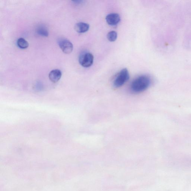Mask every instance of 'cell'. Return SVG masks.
Listing matches in <instances>:
<instances>
[{"label": "cell", "instance_id": "2", "mask_svg": "<svg viewBox=\"0 0 191 191\" xmlns=\"http://www.w3.org/2000/svg\"><path fill=\"white\" fill-rule=\"evenodd\" d=\"M130 78L129 72L127 68H123L118 74L113 82V85L118 88L122 86Z\"/></svg>", "mask_w": 191, "mask_h": 191}, {"label": "cell", "instance_id": "7", "mask_svg": "<svg viewBox=\"0 0 191 191\" xmlns=\"http://www.w3.org/2000/svg\"><path fill=\"white\" fill-rule=\"evenodd\" d=\"M75 29L77 32L82 33L88 32L89 29V25L86 23L80 22L75 25Z\"/></svg>", "mask_w": 191, "mask_h": 191}, {"label": "cell", "instance_id": "10", "mask_svg": "<svg viewBox=\"0 0 191 191\" xmlns=\"http://www.w3.org/2000/svg\"><path fill=\"white\" fill-rule=\"evenodd\" d=\"M117 38V34L115 31H113L108 33L107 34V39L110 42H114Z\"/></svg>", "mask_w": 191, "mask_h": 191}, {"label": "cell", "instance_id": "5", "mask_svg": "<svg viewBox=\"0 0 191 191\" xmlns=\"http://www.w3.org/2000/svg\"><path fill=\"white\" fill-rule=\"evenodd\" d=\"M106 20L109 25L115 26L119 23L121 21V18L119 14L116 13H111L106 16Z\"/></svg>", "mask_w": 191, "mask_h": 191}, {"label": "cell", "instance_id": "6", "mask_svg": "<svg viewBox=\"0 0 191 191\" xmlns=\"http://www.w3.org/2000/svg\"><path fill=\"white\" fill-rule=\"evenodd\" d=\"M62 76V72L60 70L55 69L51 71L49 74V79L53 83H56L60 80Z\"/></svg>", "mask_w": 191, "mask_h": 191}, {"label": "cell", "instance_id": "4", "mask_svg": "<svg viewBox=\"0 0 191 191\" xmlns=\"http://www.w3.org/2000/svg\"><path fill=\"white\" fill-rule=\"evenodd\" d=\"M58 43L59 47L64 53L70 54L71 53L73 50V44L68 39H60L58 40Z\"/></svg>", "mask_w": 191, "mask_h": 191}, {"label": "cell", "instance_id": "1", "mask_svg": "<svg viewBox=\"0 0 191 191\" xmlns=\"http://www.w3.org/2000/svg\"><path fill=\"white\" fill-rule=\"evenodd\" d=\"M151 79L146 75H141L133 81L131 85V91L134 93H140L146 90L151 84Z\"/></svg>", "mask_w": 191, "mask_h": 191}, {"label": "cell", "instance_id": "8", "mask_svg": "<svg viewBox=\"0 0 191 191\" xmlns=\"http://www.w3.org/2000/svg\"><path fill=\"white\" fill-rule=\"evenodd\" d=\"M17 43L18 47L23 49L27 48L29 46V43L27 41L23 38H20L18 39Z\"/></svg>", "mask_w": 191, "mask_h": 191}, {"label": "cell", "instance_id": "3", "mask_svg": "<svg viewBox=\"0 0 191 191\" xmlns=\"http://www.w3.org/2000/svg\"><path fill=\"white\" fill-rule=\"evenodd\" d=\"M93 61V56L90 53H84L80 55L79 58V62L80 65L85 68L91 66Z\"/></svg>", "mask_w": 191, "mask_h": 191}, {"label": "cell", "instance_id": "9", "mask_svg": "<svg viewBox=\"0 0 191 191\" xmlns=\"http://www.w3.org/2000/svg\"><path fill=\"white\" fill-rule=\"evenodd\" d=\"M37 33L44 37H47L49 35V32L47 28L43 26H39L37 30Z\"/></svg>", "mask_w": 191, "mask_h": 191}]
</instances>
